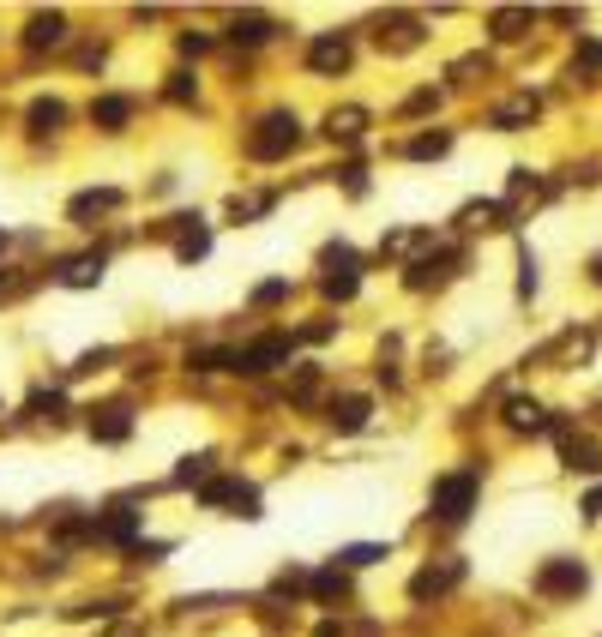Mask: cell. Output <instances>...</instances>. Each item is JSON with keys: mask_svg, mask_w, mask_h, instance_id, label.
I'll list each match as a JSON object with an SVG mask.
<instances>
[{"mask_svg": "<svg viewBox=\"0 0 602 637\" xmlns=\"http://www.w3.org/2000/svg\"><path fill=\"white\" fill-rule=\"evenodd\" d=\"M428 505H434V518H440V523H464V518H470V505H476V476H470V469L440 476Z\"/></svg>", "mask_w": 602, "mask_h": 637, "instance_id": "1", "label": "cell"}, {"mask_svg": "<svg viewBox=\"0 0 602 637\" xmlns=\"http://www.w3.org/2000/svg\"><path fill=\"white\" fill-rule=\"evenodd\" d=\"M296 139H301V120L289 115V109H278V115L260 120V133L247 139V151H253L260 162H271V157H283V151H296Z\"/></svg>", "mask_w": 602, "mask_h": 637, "instance_id": "2", "label": "cell"}, {"mask_svg": "<svg viewBox=\"0 0 602 637\" xmlns=\"http://www.w3.org/2000/svg\"><path fill=\"white\" fill-rule=\"evenodd\" d=\"M536 589L542 596H584V589H590V572H584L579 559H548L536 572Z\"/></svg>", "mask_w": 602, "mask_h": 637, "instance_id": "3", "label": "cell"}, {"mask_svg": "<svg viewBox=\"0 0 602 637\" xmlns=\"http://www.w3.org/2000/svg\"><path fill=\"white\" fill-rule=\"evenodd\" d=\"M235 361V373H271L278 361H289V337H260V343H247L241 355H229Z\"/></svg>", "mask_w": 602, "mask_h": 637, "instance_id": "4", "label": "cell"}, {"mask_svg": "<svg viewBox=\"0 0 602 637\" xmlns=\"http://www.w3.org/2000/svg\"><path fill=\"white\" fill-rule=\"evenodd\" d=\"M464 578V565L458 559H446V565H428V572H416V583H410V596L416 601H428V596H446L452 583Z\"/></svg>", "mask_w": 602, "mask_h": 637, "instance_id": "5", "label": "cell"}, {"mask_svg": "<svg viewBox=\"0 0 602 637\" xmlns=\"http://www.w3.org/2000/svg\"><path fill=\"white\" fill-rule=\"evenodd\" d=\"M561 458H566V469H579V476H602V445L597 439H572L566 433Z\"/></svg>", "mask_w": 602, "mask_h": 637, "instance_id": "6", "label": "cell"}, {"mask_svg": "<svg viewBox=\"0 0 602 637\" xmlns=\"http://www.w3.org/2000/svg\"><path fill=\"white\" fill-rule=\"evenodd\" d=\"M307 66H314V73H343V66H350V42H343V37H320V42H314V55H307Z\"/></svg>", "mask_w": 602, "mask_h": 637, "instance_id": "7", "label": "cell"}, {"mask_svg": "<svg viewBox=\"0 0 602 637\" xmlns=\"http://www.w3.org/2000/svg\"><path fill=\"white\" fill-rule=\"evenodd\" d=\"M367 415H374V403H367V397H338V403H332V427H338V433H361Z\"/></svg>", "mask_w": 602, "mask_h": 637, "instance_id": "8", "label": "cell"}, {"mask_svg": "<svg viewBox=\"0 0 602 637\" xmlns=\"http://www.w3.org/2000/svg\"><path fill=\"white\" fill-rule=\"evenodd\" d=\"M524 120H536V97H530V91H518V97H506L500 109H494V127H500V133H518Z\"/></svg>", "mask_w": 602, "mask_h": 637, "instance_id": "9", "label": "cell"}, {"mask_svg": "<svg viewBox=\"0 0 602 637\" xmlns=\"http://www.w3.org/2000/svg\"><path fill=\"white\" fill-rule=\"evenodd\" d=\"M488 24H494V37H500V42H512V37H524V31L536 24V13H530V6H500Z\"/></svg>", "mask_w": 602, "mask_h": 637, "instance_id": "10", "label": "cell"}, {"mask_svg": "<svg viewBox=\"0 0 602 637\" xmlns=\"http://www.w3.org/2000/svg\"><path fill=\"white\" fill-rule=\"evenodd\" d=\"M60 283H66V289H91V283H102V253H79V259L60 271Z\"/></svg>", "mask_w": 602, "mask_h": 637, "instance_id": "11", "label": "cell"}, {"mask_svg": "<svg viewBox=\"0 0 602 637\" xmlns=\"http://www.w3.org/2000/svg\"><path fill=\"white\" fill-rule=\"evenodd\" d=\"M127 115H133V102H127V97H102V102H91V120H97L102 133H120V127H127Z\"/></svg>", "mask_w": 602, "mask_h": 637, "instance_id": "12", "label": "cell"}, {"mask_svg": "<svg viewBox=\"0 0 602 637\" xmlns=\"http://www.w3.org/2000/svg\"><path fill=\"white\" fill-rule=\"evenodd\" d=\"M66 37V19H60V13H37V19H31V31H24V42H31V48H49V42H60Z\"/></svg>", "mask_w": 602, "mask_h": 637, "instance_id": "13", "label": "cell"}, {"mask_svg": "<svg viewBox=\"0 0 602 637\" xmlns=\"http://www.w3.org/2000/svg\"><path fill=\"white\" fill-rule=\"evenodd\" d=\"M506 421H512L518 433H536V427H548V415H542V403H530V397L506 403Z\"/></svg>", "mask_w": 602, "mask_h": 637, "instance_id": "14", "label": "cell"}, {"mask_svg": "<svg viewBox=\"0 0 602 637\" xmlns=\"http://www.w3.org/2000/svg\"><path fill=\"white\" fill-rule=\"evenodd\" d=\"M60 120H66V102H55V97L31 102V133H55Z\"/></svg>", "mask_w": 602, "mask_h": 637, "instance_id": "15", "label": "cell"}, {"mask_svg": "<svg viewBox=\"0 0 602 637\" xmlns=\"http://www.w3.org/2000/svg\"><path fill=\"white\" fill-rule=\"evenodd\" d=\"M91 433L109 439V445H120V439L133 433V421H127V409H102V421H91Z\"/></svg>", "mask_w": 602, "mask_h": 637, "instance_id": "16", "label": "cell"}, {"mask_svg": "<svg viewBox=\"0 0 602 637\" xmlns=\"http://www.w3.org/2000/svg\"><path fill=\"white\" fill-rule=\"evenodd\" d=\"M361 120H367L361 109H332V120H325V127H332V139H356Z\"/></svg>", "mask_w": 602, "mask_h": 637, "instance_id": "17", "label": "cell"}, {"mask_svg": "<svg viewBox=\"0 0 602 637\" xmlns=\"http://www.w3.org/2000/svg\"><path fill=\"white\" fill-rule=\"evenodd\" d=\"M235 37H241V42H265V37H271V19L247 13V19H235Z\"/></svg>", "mask_w": 602, "mask_h": 637, "instance_id": "18", "label": "cell"}, {"mask_svg": "<svg viewBox=\"0 0 602 637\" xmlns=\"http://www.w3.org/2000/svg\"><path fill=\"white\" fill-rule=\"evenodd\" d=\"M325 295H332V301H350V295H356V271H350V265L332 271V277H325Z\"/></svg>", "mask_w": 602, "mask_h": 637, "instance_id": "19", "label": "cell"}, {"mask_svg": "<svg viewBox=\"0 0 602 637\" xmlns=\"http://www.w3.org/2000/svg\"><path fill=\"white\" fill-rule=\"evenodd\" d=\"M446 144H452L446 133H421V139L410 144V157H446Z\"/></svg>", "mask_w": 602, "mask_h": 637, "instance_id": "20", "label": "cell"}, {"mask_svg": "<svg viewBox=\"0 0 602 637\" xmlns=\"http://www.w3.org/2000/svg\"><path fill=\"white\" fill-rule=\"evenodd\" d=\"M343 565H374V559H385V547H374V541H361V547H343Z\"/></svg>", "mask_w": 602, "mask_h": 637, "instance_id": "21", "label": "cell"}, {"mask_svg": "<svg viewBox=\"0 0 602 637\" xmlns=\"http://www.w3.org/2000/svg\"><path fill=\"white\" fill-rule=\"evenodd\" d=\"M205 469H211V451H199V458H187V463L175 469V481H181V487H193V481H199Z\"/></svg>", "mask_w": 602, "mask_h": 637, "instance_id": "22", "label": "cell"}, {"mask_svg": "<svg viewBox=\"0 0 602 637\" xmlns=\"http://www.w3.org/2000/svg\"><path fill=\"white\" fill-rule=\"evenodd\" d=\"M133 529H139V518H133V511H120V518H109V523H102V536H115V541H127Z\"/></svg>", "mask_w": 602, "mask_h": 637, "instance_id": "23", "label": "cell"}, {"mask_svg": "<svg viewBox=\"0 0 602 637\" xmlns=\"http://www.w3.org/2000/svg\"><path fill=\"white\" fill-rule=\"evenodd\" d=\"M193 91H199V84H193V73H175V84H169V97H175V102H187Z\"/></svg>", "mask_w": 602, "mask_h": 637, "instance_id": "24", "label": "cell"}, {"mask_svg": "<svg viewBox=\"0 0 602 637\" xmlns=\"http://www.w3.org/2000/svg\"><path fill=\"white\" fill-rule=\"evenodd\" d=\"M205 247H211V240H205V235H187V240H181V259H199Z\"/></svg>", "mask_w": 602, "mask_h": 637, "instance_id": "25", "label": "cell"}, {"mask_svg": "<svg viewBox=\"0 0 602 637\" xmlns=\"http://www.w3.org/2000/svg\"><path fill=\"white\" fill-rule=\"evenodd\" d=\"M584 511H590V518H602V487H597L590 499H584Z\"/></svg>", "mask_w": 602, "mask_h": 637, "instance_id": "26", "label": "cell"}, {"mask_svg": "<svg viewBox=\"0 0 602 637\" xmlns=\"http://www.w3.org/2000/svg\"><path fill=\"white\" fill-rule=\"evenodd\" d=\"M590 277H597V283H602V259H597V271H590Z\"/></svg>", "mask_w": 602, "mask_h": 637, "instance_id": "27", "label": "cell"}, {"mask_svg": "<svg viewBox=\"0 0 602 637\" xmlns=\"http://www.w3.org/2000/svg\"><path fill=\"white\" fill-rule=\"evenodd\" d=\"M0 247H6V229H0Z\"/></svg>", "mask_w": 602, "mask_h": 637, "instance_id": "28", "label": "cell"}]
</instances>
